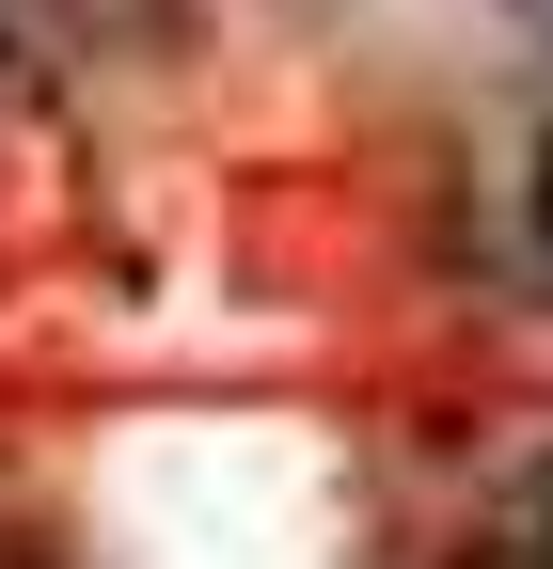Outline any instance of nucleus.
<instances>
[{
	"label": "nucleus",
	"mask_w": 553,
	"mask_h": 569,
	"mask_svg": "<svg viewBox=\"0 0 553 569\" xmlns=\"http://www.w3.org/2000/svg\"><path fill=\"white\" fill-rule=\"evenodd\" d=\"M0 17H17V0H0Z\"/></svg>",
	"instance_id": "obj_1"
}]
</instances>
